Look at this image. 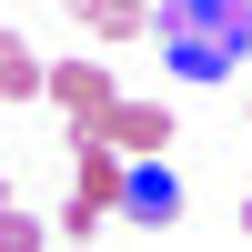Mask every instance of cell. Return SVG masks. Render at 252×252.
Wrapping results in <instances>:
<instances>
[{
    "instance_id": "7",
    "label": "cell",
    "mask_w": 252,
    "mask_h": 252,
    "mask_svg": "<svg viewBox=\"0 0 252 252\" xmlns=\"http://www.w3.org/2000/svg\"><path fill=\"white\" fill-rule=\"evenodd\" d=\"M91 31H101V40H131V31H152V10H141V0H101Z\"/></svg>"
},
{
    "instance_id": "3",
    "label": "cell",
    "mask_w": 252,
    "mask_h": 252,
    "mask_svg": "<svg viewBox=\"0 0 252 252\" xmlns=\"http://www.w3.org/2000/svg\"><path fill=\"white\" fill-rule=\"evenodd\" d=\"M121 212L152 222V232H161V222H182V172H172L161 152H141V161H131V182H121Z\"/></svg>"
},
{
    "instance_id": "8",
    "label": "cell",
    "mask_w": 252,
    "mask_h": 252,
    "mask_svg": "<svg viewBox=\"0 0 252 252\" xmlns=\"http://www.w3.org/2000/svg\"><path fill=\"white\" fill-rule=\"evenodd\" d=\"M242 232H252V202H242Z\"/></svg>"
},
{
    "instance_id": "4",
    "label": "cell",
    "mask_w": 252,
    "mask_h": 252,
    "mask_svg": "<svg viewBox=\"0 0 252 252\" xmlns=\"http://www.w3.org/2000/svg\"><path fill=\"white\" fill-rule=\"evenodd\" d=\"M51 101L81 111V121H101V111H111V71H101V61H61V71H51Z\"/></svg>"
},
{
    "instance_id": "2",
    "label": "cell",
    "mask_w": 252,
    "mask_h": 252,
    "mask_svg": "<svg viewBox=\"0 0 252 252\" xmlns=\"http://www.w3.org/2000/svg\"><path fill=\"white\" fill-rule=\"evenodd\" d=\"M121 161H111V131H81V192H71V212H61V232H101V212L121 202Z\"/></svg>"
},
{
    "instance_id": "1",
    "label": "cell",
    "mask_w": 252,
    "mask_h": 252,
    "mask_svg": "<svg viewBox=\"0 0 252 252\" xmlns=\"http://www.w3.org/2000/svg\"><path fill=\"white\" fill-rule=\"evenodd\" d=\"M152 40L182 81H232L252 51V0H152Z\"/></svg>"
},
{
    "instance_id": "6",
    "label": "cell",
    "mask_w": 252,
    "mask_h": 252,
    "mask_svg": "<svg viewBox=\"0 0 252 252\" xmlns=\"http://www.w3.org/2000/svg\"><path fill=\"white\" fill-rule=\"evenodd\" d=\"M0 91H10V101H31V91H51V71H40V61L10 40V51H0Z\"/></svg>"
},
{
    "instance_id": "5",
    "label": "cell",
    "mask_w": 252,
    "mask_h": 252,
    "mask_svg": "<svg viewBox=\"0 0 252 252\" xmlns=\"http://www.w3.org/2000/svg\"><path fill=\"white\" fill-rule=\"evenodd\" d=\"M101 131H111V152H161V141H172V121H161L152 101H111V111H101Z\"/></svg>"
}]
</instances>
